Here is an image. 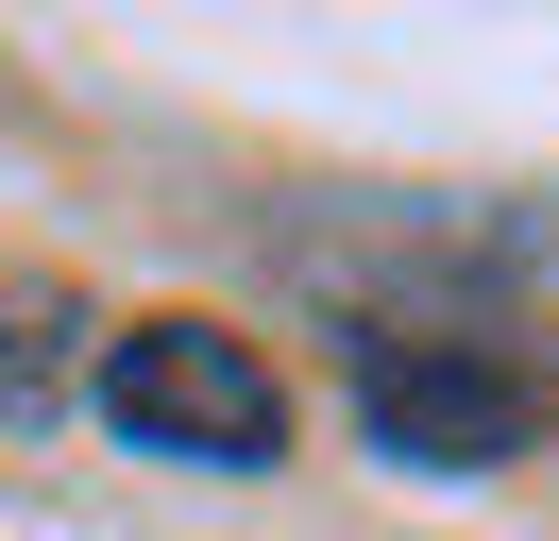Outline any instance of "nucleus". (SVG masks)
Here are the masks:
<instances>
[{"instance_id": "obj_2", "label": "nucleus", "mask_w": 559, "mask_h": 541, "mask_svg": "<svg viewBox=\"0 0 559 541\" xmlns=\"http://www.w3.org/2000/svg\"><path fill=\"white\" fill-rule=\"evenodd\" d=\"M340 389H356V440L407 457V473H509V457L559 440V389H543V372L475 356V338H441V322H390V304L340 322Z\"/></svg>"}, {"instance_id": "obj_3", "label": "nucleus", "mask_w": 559, "mask_h": 541, "mask_svg": "<svg viewBox=\"0 0 559 541\" xmlns=\"http://www.w3.org/2000/svg\"><path fill=\"white\" fill-rule=\"evenodd\" d=\"M51 406H85V288L0 254V423H51Z\"/></svg>"}, {"instance_id": "obj_1", "label": "nucleus", "mask_w": 559, "mask_h": 541, "mask_svg": "<svg viewBox=\"0 0 559 541\" xmlns=\"http://www.w3.org/2000/svg\"><path fill=\"white\" fill-rule=\"evenodd\" d=\"M85 406H103L119 457L170 473H288V372L238 322H119L85 338Z\"/></svg>"}]
</instances>
